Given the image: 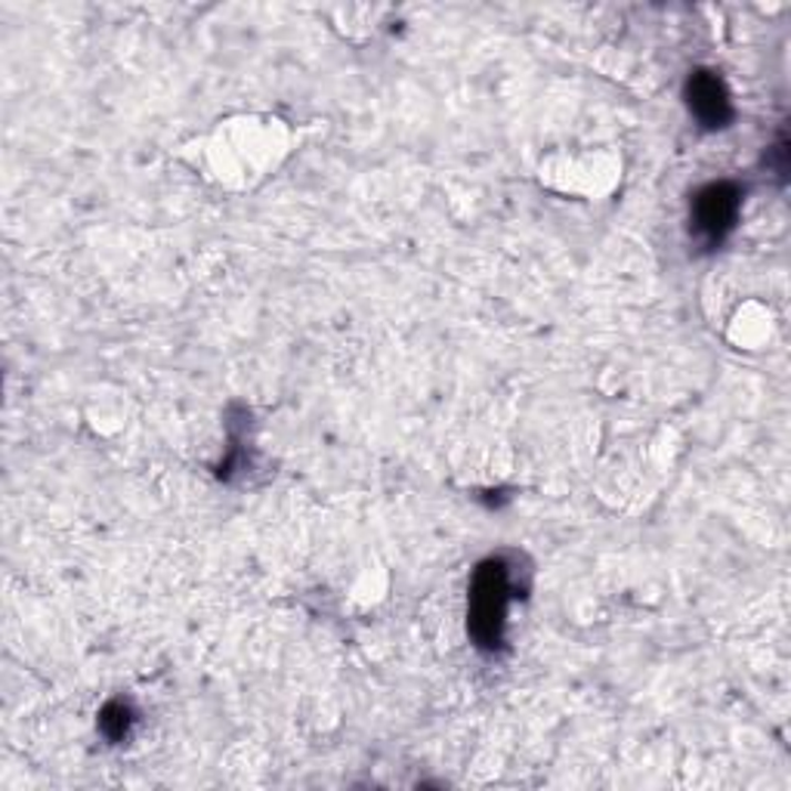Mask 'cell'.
Masks as SVG:
<instances>
[{"label":"cell","instance_id":"277c9868","mask_svg":"<svg viewBox=\"0 0 791 791\" xmlns=\"http://www.w3.org/2000/svg\"><path fill=\"white\" fill-rule=\"evenodd\" d=\"M733 211H736L733 192H730L727 186L706 189V192L699 195V207H696V214H699V226L711 232V235H720V232L730 226Z\"/></svg>","mask_w":791,"mask_h":791},{"label":"cell","instance_id":"7a4b0ae2","mask_svg":"<svg viewBox=\"0 0 791 791\" xmlns=\"http://www.w3.org/2000/svg\"><path fill=\"white\" fill-rule=\"evenodd\" d=\"M621 161L606 149H581V152H557L541 164V183L562 195L600 199L619 183Z\"/></svg>","mask_w":791,"mask_h":791},{"label":"cell","instance_id":"5b68a950","mask_svg":"<svg viewBox=\"0 0 791 791\" xmlns=\"http://www.w3.org/2000/svg\"><path fill=\"white\" fill-rule=\"evenodd\" d=\"M337 26L344 29L346 38L356 41V29H362V38L375 34L377 19L384 16V7H368V3H356V7H337Z\"/></svg>","mask_w":791,"mask_h":791},{"label":"cell","instance_id":"3957f363","mask_svg":"<svg viewBox=\"0 0 791 791\" xmlns=\"http://www.w3.org/2000/svg\"><path fill=\"white\" fill-rule=\"evenodd\" d=\"M770 328H773L770 310L763 303L749 301L736 310L733 322H730V341L739 349H758L770 341Z\"/></svg>","mask_w":791,"mask_h":791},{"label":"cell","instance_id":"6da1fadb","mask_svg":"<svg viewBox=\"0 0 791 791\" xmlns=\"http://www.w3.org/2000/svg\"><path fill=\"white\" fill-rule=\"evenodd\" d=\"M291 152V130L270 115H235L220 121L202 143L204 171L220 186L245 192L273 176Z\"/></svg>","mask_w":791,"mask_h":791},{"label":"cell","instance_id":"8992f818","mask_svg":"<svg viewBox=\"0 0 791 791\" xmlns=\"http://www.w3.org/2000/svg\"><path fill=\"white\" fill-rule=\"evenodd\" d=\"M723 105H727V100L720 93L718 81H699L696 84V90H692V109L706 121H711V124L723 121Z\"/></svg>","mask_w":791,"mask_h":791}]
</instances>
